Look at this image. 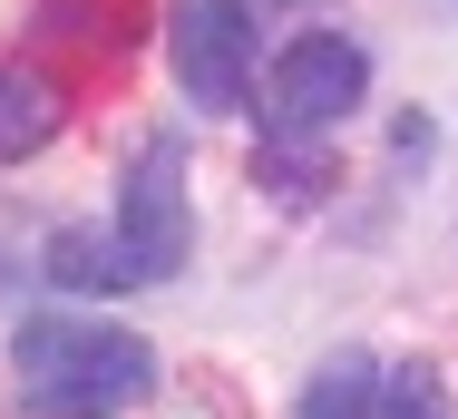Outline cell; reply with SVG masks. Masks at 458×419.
I'll return each mask as SVG.
<instances>
[{
    "label": "cell",
    "instance_id": "6da1fadb",
    "mask_svg": "<svg viewBox=\"0 0 458 419\" xmlns=\"http://www.w3.org/2000/svg\"><path fill=\"white\" fill-rule=\"evenodd\" d=\"M10 390L30 419H117L157 390L147 341L117 322H79V312H30L10 341Z\"/></svg>",
    "mask_w": 458,
    "mask_h": 419
},
{
    "label": "cell",
    "instance_id": "7a4b0ae2",
    "mask_svg": "<svg viewBox=\"0 0 458 419\" xmlns=\"http://www.w3.org/2000/svg\"><path fill=\"white\" fill-rule=\"evenodd\" d=\"M361 88H370L361 39H342V30H302V39H283V59L264 69V137L332 147V127L361 107Z\"/></svg>",
    "mask_w": 458,
    "mask_h": 419
},
{
    "label": "cell",
    "instance_id": "3957f363",
    "mask_svg": "<svg viewBox=\"0 0 458 419\" xmlns=\"http://www.w3.org/2000/svg\"><path fill=\"white\" fill-rule=\"evenodd\" d=\"M117 244L137 263V283H176L185 253H195V205H185V147L176 137H147L127 157L117 185Z\"/></svg>",
    "mask_w": 458,
    "mask_h": 419
},
{
    "label": "cell",
    "instance_id": "277c9868",
    "mask_svg": "<svg viewBox=\"0 0 458 419\" xmlns=\"http://www.w3.org/2000/svg\"><path fill=\"white\" fill-rule=\"evenodd\" d=\"M166 49H176V88L205 117H234L254 98V10L244 0H185Z\"/></svg>",
    "mask_w": 458,
    "mask_h": 419
},
{
    "label": "cell",
    "instance_id": "5b68a950",
    "mask_svg": "<svg viewBox=\"0 0 458 419\" xmlns=\"http://www.w3.org/2000/svg\"><path fill=\"white\" fill-rule=\"evenodd\" d=\"M49 137H59V88L39 79V69H10L0 59V167L39 157Z\"/></svg>",
    "mask_w": 458,
    "mask_h": 419
},
{
    "label": "cell",
    "instance_id": "8992f818",
    "mask_svg": "<svg viewBox=\"0 0 458 419\" xmlns=\"http://www.w3.org/2000/svg\"><path fill=\"white\" fill-rule=\"evenodd\" d=\"M39 263H49V283H69V293H127V283H137L127 244H117V235H89V225H59Z\"/></svg>",
    "mask_w": 458,
    "mask_h": 419
},
{
    "label": "cell",
    "instance_id": "52a82bcc",
    "mask_svg": "<svg viewBox=\"0 0 458 419\" xmlns=\"http://www.w3.org/2000/svg\"><path fill=\"white\" fill-rule=\"evenodd\" d=\"M370 400H380V361H361V351H332V361L302 381L293 419H370Z\"/></svg>",
    "mask_w": 458,
    "mask_h": 419
},
{
    "label": "cell",
    "instance_id": "ba28073f",
    "mask_svg": "<svg viewBox=\"0 0 458 419\" xmlns=\"http://www.w3.org/2000/svg\"><path fill=\"white\" fill-rule=\"evenodd\" d=\"M370 419H449V390H439V371L429 361H410V371H380V400Z\"/></svg>",
    "mask_w": 458,
    "mask_h": 419
},
{
    "label": "cell",
    "instance_id": "9c48e42d",
    "mask_svg": "<svg viewBox=\"0 0 458 419\" xmlns=\"http://www.w3.org/2000/svg\"><path fill=\"white\" fill-rule=\"evenodd\" d=\"M0 293H10V263H0Z\"/></svg>",
    "mask_w": 458,
    "mask_h": 419
}]
</instances>
